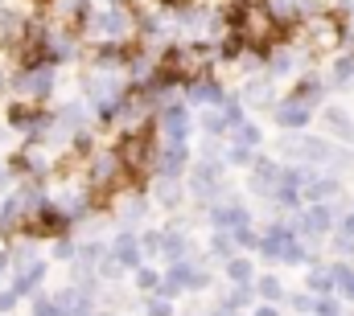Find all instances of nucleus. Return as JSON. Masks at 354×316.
Instances as JSON below:
<instances>
[{
  "label": "nucleus",
  "instance_id": "f257e3e1",
  "mask_svg": "<svg viewBox=\"0 0 354 316\" xmlns=\"http://www.w3.org/2000/svg\"><path fill=\"white\" fill-rule=\"evenodd\" d=\"M218 50L206 46V41H181V46H169L157 62V75L153 79L161 82L165 90L174 82H198V79H210V66H214Z\"/></svg>",
  "mask_w": 354,
  "mask_h": 316
},
{
  "label": "nucleus",
  "instance_id": "f03ea898",
  "mask_svg": "<svg viewBox=\"0 0 354 316\" xmlns=\"http://www.w3.org/2000/svg\"><path fill=\"white\" fill-rule=\"evenodd\" d=\"M231 33L248 50H272V46H280L276 37L284 33V25L272 12V4H264V0H243V4L231 8Z\"/></svg>",
  "mask_w": 354,
  "mask_h": 316
},
{
  "label": "nucleus",
  "instance_id": "7ed1b4c3",
  "mask_svg": "<svg viewBox=\"0 0 354 316\" xmlns=\"http://www.w3.org/2000/svg\"><path fill=\"white\" fill-rule=\"evenodd\" d=\"M136 29H140V21L132 17L128 4H103L87 21L83 37H91V46H132Z\"/></svg>",
  "mask_w": 354,
  "mask_h": 316
},
{
  "label": "nucleus",
  "instance_id": "20e7f679",
  "mask_svg": "<svg viewBox=\"0 0 354 316\" xmlns=\"http://www.w3.org/2000/svg\"><path fill=\"white\" fill-rule=\"evenodd\" d=\"M297 37H301L305 50H313V54H330V50H342V46H346L351 29H346V21H342L338 12H313L309 21H301Z\"/></svg>",
  "mask_w": 354,
  "mask_h": 316
},
{
  "label": "nucleus",
  "instance_id": "39448f33",
  "mask_svg": "<svg viewBox=\"0 0 354 316\" xmlns=\"http://www.w3.org/2000/svg\"><path fill=\"white\" fill-rule=\"evenodd\" d=\"M157 124H161V119H149L145 128H132V132H124V136L115 140V152L124 160V168L145 172V168L157 164V157H161V148H157Z\"/></svg>",
  "mask_w": 354,
  "mask_h": 316
},
{
  "label": "nucleus",
  "instance_id": "423d86ee",
  "mask_svg": "<svg viewBox=\"0 0 354 316\" xmlns=\"http://www.w3.org/2000/svg\"><path fill=\"white\" fill-rule=\"evenodd\" d=\"M260 250H264V259H272V263H292V267L309 263V250L297 238V226H268Z\"/></svg>",
  "mask_w": 354,
  "mask_h": 316
},
{
  "label": "nucleus",
  "instance_id": "0eeeda50",
  "mask_svg": "<svg viewBox=\"0 0 354 316\" xmlns=\"http://www.w3.org/2000/svg\"><path fill=\"white\" fill-rule=\"evenodd\" d=\"M54 62H37V66H21V75H12V95L25 103H46V95L54 90Z\"/></svg>",
  "mask_w": 354,
  "mask_h": 316
},
{
  "label": "nucleus",
  "instance_id": "6e6552de",
  "mask_svg": "<svg viewBox=\"0 0 354 316\" xmlns=\"http://www.w3.org/2000/svg\"><path fill=\"white\" fill-rule=\"evenodd\" d=\"M206 284H210V275H206L198 263H189V259H177V263H169V271H165V288H161V292H165V296L185 292V288H189V292H202Z\"/></svg>",
  "mask_w": 354,
  "mask_h": 316
},
{
  "label": "nucleus",
  "instance_id": "1a4fd4ad",
  "mask_svg": "<svg viewBox=\"0 0 354 316\" xmlns=\"http://www.w3.org/2000/svg\"><path fill=\"white\" fill-rule=\"evenodd\" d=\"M309 115H313V107H309L305 99H297V95H288V99H280V103L272 107V119H276V128H284V132L309 128Z\"/></svg>",
  "mask_w": 354,
  "mask_h": 316
},
{
  "label": "nucleus",
  "instance_id": "9d476101",
  "mask_svg": "<svg viewBox=\"0 0 354 316\" xmlns=\"http://www.w3.org/2000/svg\"><path fill=\"white\" fill-rule=\"evenodd\" d=\"M330 230H334V210H330V201H313V206L297 218V235L322 238V235H330Z\"/></svg>",
  "mask_w": 354,
  "mask_h": 316
},
{
  "label": "nucleus",
  "instance_id": "9b49d317",
  "mask_svg": "<svg viewBox=\"0 0 354 316\" xmlns=\"http://www.w3.org/2000/svg\"><path fill=\"white\" fill-rule=\"evenodd\" d=\"M288 152L301 160H309V168L313 164H338V152H334V144L330 140H297V144H288Z\"/></svg>",
  "mask_w": 354,
  "mask_h": 316
},
{
  "label": "nucleus",
  "instance_id": "f8f14e48",
  "mask_svg": "<svg viewBox=\"0 0 354 316\" xmlns=\"http://www.w3.org/2000/svg\"><path fill=\"white\" fill-rule=\"evenodd\" d=\"M185 164H189V148H185V144H165L153 168H157L161 181H177V177L185 172Z\"/></svg>",
  "mask_w": 354,
  "mask_h": 316
},
{
  "label": "nucleus",
  "instance_id": "ddd939ff",
  "mask_svg": "<svg viewBox=\"0 0 354 316\" xmlns=\"http://www.w3.org/2000/svg\"><path fill=\"white\" fill-rule=\"evenodd\" d=\"M338 189H342L338 177H322V172L309 168V177H305V206H313V201H330Z\"/></svg>",
  "mask_w": 354,
  "mask_h": 316
},
{
  "label": "nucleus",
  "instance_id": "4468645a",
  "mask_svg": "<svg viewBox=\"0 0 354 316\" xmlns=\"http://www.w3.org/2000/svg\"><path fill=\"white\" fill-rule=\"evenodd\" d=\"M248 210L235 206V201H223V206H210V226L214 230H235V226H248Z\"/></svg>",
  "mask_w": 354,
  "mask_h": 316
},
{
  "label": "nucleus",
  "instance_id": "2eb2a0df",
  "mask_svg": "<svg viewBox=\"0 0 354 316\" xmlns=\"http://www.w3.org/2000/svg\"><path fill=\"white\" fill-rule=\"evenodd\" d=\"M140 255H145V246H140L136 235H120L115 242H111V259H115L120 267H128V271L140 267Z\"/></svg>",
  "mask_w": 354,
  "mask_h": 316
},
{
  "label": "nucleus",
  "instance_id": "dca6fc26",
  "mask_svg": "<svg viewBox=\"0 0 354 316\" xmlns=\"http://www.w3.org/2000/svg\"><path fill=\"white\" fill-rule=\"evenodd\" d=\"M280 177H284V168H276V160L260 157L252 164V189H256V193H268V197H272V189L280 185Z\"/></svg>",
  "mask_w": 354,
  "mask_h": 316
},
{
  "label": "nucleus",
  "instance_id": "f3484780",
  "mask_svg": "<svg viewBox=\"0 0 354 316\" xmlns=\"http://www.w3.org/2000/svg\"><path fill=\"white\" fill-rule=\"evenodd\" d=\"M46 279V263L41 259H33V263H25V267H17V275H12V292L17 296H29V292H37V284Z\"/></svg>",
  "mask_w": 354,
  "mask_h": 316
},
{
  "label": "nucleus",
  "instance_id": "a211bd4d",
  "mask_svg": "<svg viewBox=\"0 0 354 316\" xmlns=\"http://www.w3.org/2000/svg\"><path fill=\"white\" fill-rule=\"evenodd\" d=\"M189 99L202 103V107H223L227 90H223V82H214V79H198V82H189Z\"/></svg>",
  "mask_w": 354,
  "mask_h": 316
},
{
  "label": "nucleus",
  "instance_id": "6ab92c4d",
  "mask_svg": "<svg viewBox=\"0 0 354 316\" xmlns=\"http://www.w3.org/2000/svg\"><path fill=\"white\" fill-rule=\"evenodd\" d=\"M198 124H202V132H206L210 140H218V136H231V132H235V124H231V115H227L223 107H206Z\"/></svg>",
  "mask_w": 354,
  "mask_h": 316
},
{
  "label": "nucleus",
  "instance_id": "aec40b11",
  "mask_svg": "<svg viewBox=\"0 0 354 316\" xmlns=\"http://www.w3.org/2000/svg\"><path fill=\"white\" fill-rule=\"evenodd\" d=\"M297 62H301V54H297V50H284V46H272V54H268V66H272V75H276V79L292 75V70H297Z\"/></svg>",
  "mask_w": 354,
  "mask_h": 316
},
{
  "label": "nucleus",
  "instance_id": "412c9836",
  "mask_svg": "<svg viewBox=\"0 0 354 316\" xmlns=\"http://www.w3.org/2000/svg\"><path fill=\"white\" fill-rule=\"evenodd\" d=\"M161 255H165L169 263H177V259H189V238L177 235V230H165V235H161Z\"/></svg>",
  "mask_w": 354,
  "mask_h": 316
},
{
  "label": "nucleus",
  "instance_id": "4be33fe9",
  "mask_svg": "<svg viewBox=\"0 0 354 316\" xmlns=\"http://www.w3.org/2000/svg\"><path fill=\"white\" fill-rule=\"evenodd\" d=\"M309 292H313V296H330V292H338L334 267H317V271H309Z\"/></svg>",
  "mask_w": 354,
  "mask_h": 316
},
{
  "label": "nucleus",
  "instance_id": "5701e85b",
  "mask_svg": "<svg viewBox=\"0 0 354 316\" xmlns=\"http://www.w3.org/2000/svg\"><path fill=\"white\" fill-rule=\"evenodd\" d=\"M227 279H231V284H252V279H256V267L235 255V259H227Z\"/></svg>",
  "mask_w": 354,
  "mask_h": 316
},
{
  "label": "nucleus",
  "instance_id": "b1692460",
  "mask_svg": "<svg viewBox=\"0 0 354 316\" xmlns=\"http://www.w3.org/2000/svg\"><path fill=\"white\" fill-rule=\"evenodd\" d=\"M334 279H338L342 300H351V304H354V267H351V263H334Z\"/></svg>",
  "mask_w": 354,
  "mask_h": 316
},
{
  "label": "nucleus",
  "instance_id": "393cba45",
  "mask_svg": "<svg viewBox=\"0 0 354 316\" xmlns=\"http://www.w3.org/2000/svg\"><path fill=\"white\" fill-rule=\"evenodd\" d=\"M322 90H326V86H322V79H301L292 95H297V99H305L309 107H317V103H322Z\"/></svg>",
  "mask_w": 354,
  "mask_h": 316
},
{
  "label": "nucleus",
  "instance_id": "a878e982",
  "mask_svg": "<svg viewBox=\"0 0 354 316\" xmlns=\"http://www.w3.org/2000/svg\"><path fill=\"white\" fill-rule=\"evenodd\" d=\"M231 235H235V246H239V250H260V242H264L260 230H252V222H248V226H235Z\"/></svg>",
  "mask_w": 354,
  "mask_h": 316
},
{
  "label": "nucleus",
  "instance_id": "bb28decb",
  "mask_svg": "<svg viewBox=\"0 0 354 316\" xmlns=\"http://www.w3.org/2000/svg\"><path fill=\"white\" fill-rule=\"evenodd\" d=\"M256 296H260L264 304H276V300L284 296V288H280V279H276V275H264V279H256Z\"/></svg>",
  "mask_w": 354,
  "mask_h": 316
},
{
  "label": "nucleus",
  "instance_id": "cd10ccee",
  "mask_svg": "<svg viewBox=\"0 0 354 316\" xmlns=\"http://www.w3.org/2000/svg\"><path fill=\"white\" fill-rule=\"evenodd\" d=\"M210 250H214L218 259H235V235H231V230H214V238H210Z\"/></svg>",
  "mask_w": 354,
  "mask_h": 316
},
{
  "label": "nucleus",
  "instance_id": "c85d7f7f",
  "mask_svg": "<svg viewBox=\"0 0 354 316\" xmlns=\"http://www.w3.org/2000/svg\"><path fill=\"white\" fill-rule=\"evenodd\" d=\"M136 288H140V292H157V288H165V279H161L153 267L140 263V267H136Z\"/></svg>",
  "mask_w": 354,
  "mask_h": 316
},
{
  "label": "nucleus",
  "instance_id": "c756f323",
  "mask_svg": "<svg viewBox=\"0 0 354 316\" xmlns=\"http://www.w3.org/2000/svg\"><path fill=\"white\" fill-rule=\"evenodd\" d=\"M334 82H338V86L354 82V54H342V58H334Z\"/></svg>",
  "mask_w": 354,
  "mask_h": 316
},
{
  "label": "nucleus",
  "instance_id": "7c9ffc66",
  "mask_svg": "<svg viewBox=\"0 0 354 316\" xmlns=\"http://www.w3.org/2000/svg\"><path fill=\"white\" fill-rule=\"evenodd\" d=\"M231 136H235V144H248V148H256V144H260V128H256L252 119H248V124H239Z\"/></svg>",
  "mask_w": 354,
  "mask_h": 316
},
{
  "label": "nucleus",
  "instance_id": "2f4dec72",
  "mask_svg": "<svg viewBox=\"0 0 354 316\" xmlns=\"http://www.w3.org/2000/svg\"><path fill=\"white\" fill-rule=\"evenodd\" d=\"M313 316H342V304L334 296H313Z\"/></svg>",
  "mask_w": 354,
  "mask_h": 316
},
{
  "label": "nucleus",
  "instance_id": "473e14b6",
  "mask_svg": "<svg viewBox=\"0 0 354 316\" xmlns=\"http://www.w3.org/2000/svg\"><path fill=\"white\" fill-rule=\"evenodd\" d=\"M145 313L149 316H174V304H169V296H149L145 300Z\"/></svg>",
  "mask_w": 354,
  "mask_h": 316
},
{
  "label": "nucleus",
  "instance_id": "72a5a7b5",
  "mask_svg": "<svg viewBox=\"0 0 354 316\" xmlns=\"http://www.w3.org/2000/svg\"><path fill=\"white\" fill-rule=\"evenodd\" d=\"M177 201H181V189H177L174 181H165V185H161V206H169V210H174Z\"/></svg>",
  "mask_w": 354,
  "mask_h": 316
},
{
  "label": "nucleus",
  "instance_id": "f704fd0d",
  "mask_svg": "<svg viewBox=\"0 0 354 316\" xmlns=\"http://www.w3.org/2000/svg\"><path fill=\"white\" fill-rule=\"evenodd\" d=\"M231 164H256L252 148H248V144H235V148H231Z\"/></svg>",
  "mask_w": 354,
  "mask_h": 316
},
{
  "label": "nucleus",
  "instance_id": "c9c22d12",
  "mask_svg": "<svg viewBox=\"0 0 354 316\" xmlns=\"http://www.w3.org/2000/svg\"><path fill=\"white\" fill-rule=\"evenodd\" d=\"M54 255H58V259H75L79 250H75V242H71V238L62 235V238H58V242H54Z\"/></svg>",
  "mask_w": 354,
  "mask_h": 316
},
{
  "label": "nucleus",
  "instance_id": "e433bc0d",
  "mask_svg": "<svg viewBox=\"0 0 354 316\" xmlns=\"http://www.w3.org/2000/svg\"><path fill=\"white\" fill-rule=\"evenodd\" d=\"M140 246H145V255H157V250H161V235H157V230H149V235L140 238Z\"/></svg>",
  "mask_w": 354,
  "mask_h": 316
},
{
  "label": "nucleus",
  "instance_id": "4c0bfd02",
  "mask_svg": "<svg viewBox=\"0 0 354 316\" xmlns=\"http://www.w3.org/2000/svg\"><path fill=\"white\" fill-rule=\"evenodd\" d=\"M288 304H292L297 313H313V296H305V292H301V296H292Z\"/></svg>",
  "mask_w": 354,
  "mask_h": 316
},
{
  "label": "nucleus",
  "instance_id": "58836bf2",
  "mask_svg": "<svg viewBox=\"0 0 354 316\" xmlns=\"http://www.w3.org/2000/svg\"><path fill=\"white\" fill-rule=\"evenodd\" d=\"M17 300H21V296H17L12 288H8V292H0V313H12V308H17Z\"/></svg>",
  "mask_w": 354,
  "mask_h": 316
},
{
  "label": "nucleus",
  "instance_id": "ea45409f",
  "mask_svg": "<svg viewBox=\"0 0 354 316\" xmlns=\"http://www.w3.org/2000/svg\"><path fill=\"white\" fill-rule=\"evenodd\" d=\"M338 255H342L346 263H354V238H342V235H338Z\"/></svg>",
  "mask_w": 354,
  "mask_h": 316
},
{
  "label": "nucleus",
  "instance_id": "a19ab883",
  "mask_svg": "<svg viewBox=\"0 0 354 316\" xmlns=\"http://www.w3.org/2000/svg\"><path fill=\"white\" fill-rule=\"evenodd\" d=\"M338 235H342V238H354V214H342V222H338Z\"/></svg>",
  "mask_w": 354,
  "mask_h": 316
},
{
  "label": "nucleus",
  "instance_id": "79ce46f5",
  "mask_svg": "<svg viewBox=\"0 0 354 316\" xmlns=\"http://www.w3.org/2000/svg\"><path fill=\"white\" fill-rule=\"evenodd\" d=\"M161 4H165V8H174V12H177V8H194V0H161Z\"/></svg>",
  "mask_w": 354,
  "mask_h": 316
},
{
  "label": "nucleus",
  "instance_id": "37998d69",
  "mask_svg": "<svg viewBox=\"0 0 354 316\" xmlns=\"http://www.w3.org/2000/svg\"><path fill=\"white\" fill-rule=\"evenodd\" d=\"M8 267H12V255H8V250H0V275H8Z\"/></svg>",
  "mask_w": 354,
  "mask_h": 316
},
{
  "label": "nucleus",
  "instance_id": "c03bdc74",
  "mask_svg": "<svg viewBox=\"0 0 354 316\" xmlns=\"http://www.w3.org/2000/svg\"><path fill=\"white\" fill-rule=\"evenodd\" d=\"M252 316H276V308H272V304H264V308H256Z\"/></svg>",
  "mask_w": 354,
  "mask_h": 316
},
{
  "label": "nucleus",
  "instance_id": "a18cd8bd",
  "mask_svg": "<svg viewBox=\"0 0 354 316\" xmlns=\"http://www.w3.org/2000/svg\"><path fill=\"white\" fill-rule=\"evenodd\" d=\"M4 185H8V172H4V168H0V189H4Z\"/></svg>",
  "mask_w": 354,
  "mask_h": 316
},
{
  "label": "nucleus",
  "instance_id": "49530a36",
  "mask_svg": "<svg viewBox=\"0 0 354 316\" xmlns=\"http://www.w3.org/2000/svg\"><path fill=\"white\" fill-rule=\"evenodd\" d=\"M0 86H4V75H0Z\"/></svg>",
  "mask_w": 354,
  "mask_h": 316
}]
</instances>
